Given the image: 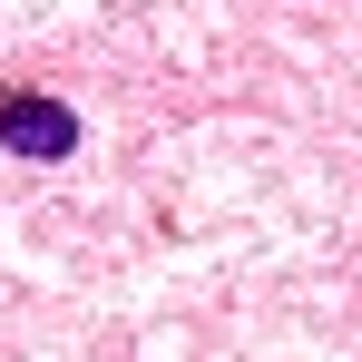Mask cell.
Listing matches in <instances>:
<instances>
[{
    "label": "cell",
    "mask_w": 362,
    "mask_h": 362,
    "mask_svg": "<svg viewBox=\"0 0 362 362\" xmlns=\"http://www.w3.org/2000/svg\"><path fill=\"white\" fill-rule=\"evenodd\" d=\"M0 137L20 157H69L78 147V118H69L59 98H0Z\"/></svg>",
    "instance_id": "6da1fadb"
}]
</instances>
